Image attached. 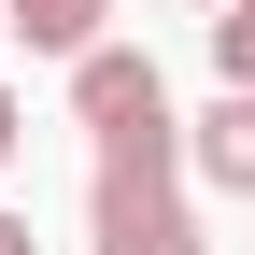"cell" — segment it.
Wrapping results in <instances>:
<instances>
[{"label":"cell","instance_id":"6da1fadb","mask_svg":"<svg viewBox=\"0 0 255 255\" xmlns=\"http://www.w3.org/2000/svg\"><path fill=\"white\" fill-rule=\"evenodd\" d=\"M85 255H199V184H184V114L114 128L85 170Z\"/></svg>","mask_w":255,"mask_h":255},{"label":"cell","instance_id":"7a4b0ae2","mask_svg":"<svg viewBox=\"0 0 255 255\" xmlns=\"http://www.w3.org/2000/svg\"><path fill=\"white\" fill-rule=\"evenodd\" d=\"M71 114H85V142H114V128H170V71H156L142 43H100V57H71Z\"/></svg>","mask_w":255,"mask_h":255},{"label":"cell","instance_id":"3957f363","mask_svg":"<svg viewBox=\"0 0 255 255\" xmlns=\"http://www.w3.org/2000/svg\"><path fill=\"white\" fill-rule=\"evenodd\" d=\"M184 184H213V199H255V100L227 85L199 128H184Z\"/></svg>","mask_w":255,"mask_h":255},{"label":"cell","instance_id":"277c9868","mask_svg":"<svg viewBox=\"0 0 255 255\" xmlns=\"http://www.w3.org/2000/svg\"><path fill=\"white\" fill-rule=\"evenodd\" d=\"M100 14L114 0H0V28H14L28 57H100Z\"/></svg>","mask_w":255,"mask_h":255},{"label":"cell","instance_id":"5b68a950","mask_svg":"<svg viewBox=\"0 0 255 255\" xmlns=\"http://www.w3.org/2000/svg\"><path fill=\"white\" fill-rule=\"evenodd\" d=\"M213 71L255 100V0H227V14H213Z\"/></svg>","mask_w":255,"mask_h":255},{"label":"cell","instance_id":"8992f818","mask_svg":"<svg viewBox=\"0 0 255 255\" xmlns=\"http://www.w3.org/2000/svg\"><path fill=\"white\" fill-rule=\"evenodd\" d=\"M14 142H28V100H14V85H0V170H14Z\"/></svg>","mask_w":255,"mask_h":255},{"label":"cell","instance_id":"52a82bcc","mask_svg":"<svg viewBox=\"0 0 255 255\" xmlns=\"http://www.w3.org/2000/svg\"><path fill=\"white\" fill-rule=\"evenodd\" d=\"M0 255H43V241H28V213H0Z\"/></svg>","mask_w":255,"mask_h":255},{"label":"cell","instance_id":"ba28073f","mask_svg":"<svg viewBox=\"0 0 255 255\" xmlns=\"http://www.w3.org/2000/svg\"><path fill=\"white\" fill-rule=\"evenodd\" d=\"M184 14H227V0H184Z\"/></svg>","mask_w":255,"mask_h":255},{"label":"cell","instance_id":"9c48e42d","mask_svg":"<svg viewBox=\"0 0 255 255\" xmlns=\"http://www.w3.org/2000/svg\"><path fill=\"white\" fill-rule=\"evenodd\" d=\"M0 43H14V28H0Z\"/></svg>","mask_w":255,"mask_h":255}]
</instances>
